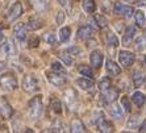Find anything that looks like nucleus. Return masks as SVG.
<instances>
[{"instance_id": "obj_1", "label": "nucleus", "mask_w": 146, "mask_h": 133, "mask_svg": "<svg viewBox=\"0 0 146 133\" xmlns=\"http://www.w3.org/2000/svg\"><path fill=\"white\" fill-rule=\"evenodd\" d=\"M44 109V104H42V96L37 95L34 96L33 99L29 102L28 104V116L31 117L32 120H37L42 113Z\"/></svg>"}, {"instance_id": "obj_2", "label": "nucleus", "mask_w": 146, "mask_h": 133, "mask_svg": "<svg viewBox=\"0 0 146 133\" xmlns=\"http://www.w3.org/2000/svg\"><path fill=\"white\" fill-rule=\"evenodd\" d=\"M0 87L4 91H13L17 88V79L13 74H4L0 76Z\"/></svg>"}, {"instance_id": "obj_3", "label": "nucleus", "mask_w": 146, "mask_h": 133, "mask_svg": "<svg viewBox=\"0 0 146 133\" xmlns=\"http://www.w3.org/2000/svg\"><path fill=\"white\" fill-rule=\"evenodd\" d=\"M23 88L25 92H34L38 90V80L34 75H27L23 79Z\"/></svg>"}, {"instance_id": "obj_4", "label": "nucleus", "mask_w": 146, "mask_h": 133, "mask_svg": "<svg viewBox=\"0 0 146 133\" xmlns=\"http://www.w3.org/2000/svg\"><path fill=\"white\" fill-rule=\"evenodd\" d=\"M1 54L4 57H7V58H11V57H15L17 54V48L16 45H15L13 40H7V41H4V44L1 45Z\"/></svg>"}, {"instance_id": "obj_5", "label": "nucleus", "mask_w": 146, "mask_h": 133, "mask_svg": "<svg viewBox=\"0 0 146 133\" xmlns=\"http://www.w3.org/2000/svg\"><path fill=\"white\" fill-rule=\"evenodd\" d=\"M113 11H115L116 15H120V16L126 17V19L132 17L133 13H134V9L130 5H125V4H122V3H115Z\"/></svg>"}, {"instance_id": "obj_6", "label": "nucleus", "mask_w": 146, "mask_h": 133, "mask_svg": "<svg viewBox=\"0 0 146 133\" xmlns=\"http://www.w3.org/2000/svg\"><path fill=\"white\" fill-rule=\"evenodd\" d=\"M46 78H48V80L51 83V84L57 86V87H61V86L66 84V78L63 76L62 74H59V72H46Z\"/></svg>"}, {"instance_id": "obj_7", "label": "nucleus", "mask_w": 146, "mask_h": 133, "mask_svg": "<svg viewBox=\"0 0 146 133\" xmlns=\"http://www.w3.org/2000/svg\"><path fill=\"white\" fill-rule=\"evenodd\" d=\"M119 59H120V63L125 67H129V66L133 65V62L136 61V55L130 53V51H126V50H122L120 51L119 54Z\"/></svg>"}, {"instance_id": "obj_8", "label": "nucleus", "mask_w": 146, "mask_h": 133, "mask_svg": "<svg viewBox=\"0 0 146 133\" xmlns=\"http://www.w3.org/2000/svg\"><path fill=\"white\" fill-rule=\"evenodd\" d=\"M21 15H23V5H21L20 1H16V3L9 8L7 17L9 21H15V20H17Z\"/></svg>"}, {"instance_id": "obj_9", "label": "nucleus", "mask_w": 146, "mask_h": 133, "mask_svg": "<svg viewBox=\"0 0 146 133\" xmlns=\"http://www.w3.org/2000/svg\"><path fill=\"white\" fill-rule=\"evenodd\" d=\"M0 115L4 119H9L12 115H13V109L11 107V104L4 99H0Z\"/></svg>"}, {"instance_id": "obj_10", "label": "nucleus", "mask_w": 146, "mask_h": 133, "mask_svg": "<svg viewBox=\"0 0 146 133\" xmlns=\"http://www.w3.org/2000/svg\"><path fill=\"white\" fill-rule=\"evenodd\" d=\"M13 33L19 41H25V38H27V28H25V25L23 23H19V24L15 25Z\"/></svg>"}, {"instance_id": "obj_11", "label": "nucleus", "mask_w": 146, "mask_h": 133, "mask_svg": "<svg viewBox=\"0 0 146 133\" xmlns=\"http://www.w3.org/2000/svg\"><path fill=\"white\" fill-rule=\"evenodd\" d=\"M92 33H94V29H92V27H90V25H83V27H80L78 29V38L79 40H88V38H91Z\"/></svg>"}, {"instance_id": "obj_12", "label": "nucleus", "mask_w": 146, "mask_h": 133, "mask_svg": "<svg viewBox=\"0 0 146 133\" xmlns=\"http://www.w3.org/2000/svg\"><path fill=\"white\" fill-rule=\"evenodd\" d=\"M90 62H91V65L94 66L95 68H99L102 67V63H103V55L102 53L99 50H94L90 55Z\"/></svg>"}, {"instance_id": "obj_13", "label": "nucleus", "mask_w": 146, "mask_h": 133, "mask_svg": "<svg viewBox=\"0 0 146 133\" xmlns=\"http://www.w3.org/2000/svg\"><path fill=\"white\" fill-rule=\"evenodd\" d=\"M107 71H108V74L111 75V76H117V75L121 74V68H120V66H117V63L116 62H113L112 59H107Z\"/></svg>"}, {"instance_id": "obj_14", "label": "nucleus", "mask_w": 146, "mask_h": 133, "mask_svg": "<svg viewBox=\"0 0 146 133\" xmlns=\"http://www.w3.org/2000/svg\"><path fill=\"white\" fill-rule=\"evenodd\" d=\"M96 126L100 132H112L113 130V125L109 123L108 120H106L104 117H100V119L96 121Z\"/></svg>"}, {"instance_id": "obj_15", "label": "nucleus", "mask_w": 146, "mask_h": 133, "mask_svg": "<svg viewBox=\"0 0 146 133\" xmlns=\"http://www.w3.org/2000/svg\"><path fill=\"white\" fill-rule=\"evenodd\" d=\"M134 36H136V28L134 27H128L125 29V32H124V38H122V42H124V45H128L130 44V42L133 41V38H134Z\"/></svg>"}, {"instance_id": "obj_16", "label": "nucleus", "mask_w": 146, "mask_h": 133, "mask_svg": "<svg viewBox=\"0 0 146 133\" xmlns=\"http://www.w3.org/2000/svg\"><path fill=\"white\" fill-rule=\"evenodd\" d=\"M29 4L36 11H46L49 8V0H29Z\"/></svg>"}, {"instance_id": "obj_17", "label": "nucleus", "mask_w": 146, "mask_h": 133, "mask_svg": "<svg viewBox=\"0 0 146 133\" xmlns=\"http://www.w3.org/2000/svg\"><path fill=\"white\" fill-rule=\"evenodd\" d=\"M132 75H133V83H134L136 87H139V86H142L146 82V75L142 71H139V70L133 71Z\"/></svg>"}, {"instance_id": "obj_18", "label": "nucleus", "mask_w": 146, "mask_h": 133, "mask_svg": "<svg viewBox=\"0 0 146 133\" xmlns=\"http://www.w3.org/2000/svg\"><path fill=\"white\" fill-rule=\"evenodd\" d=\"M132 102L134 103L138 108H141V107L146 103V96L143 95L142 92L136 91V92H133V95H132Z\"/></svg>"}, {"instance_id": "obj_19", "label": "nucleus", "mask_w": 146, "mask_h": 133, "mask_svg": "<svg viewBox=\"0 0 146 133\" xmlns=\"http://www.w3.org/2000/svg\"><path fill=\"white\" fill-rule=\"evenodd\" d=\"M76 84H78V87H80L82 90H86V91L94 87V82L91 78H79L76 80Z\"/></svg>"}, {"instance_id": "obj_20", "label": "nucleus", "mask_w": 146, "mask_h": 133, "mask_svg": "<svg viewBox=\"0 0 146 133\" xmlns=\"http://www.w3.org/2000/svg\"><path fill=\"white\" fill-rule=\"evenodd\" d=\"M28 29H31V31H36V29H40L42 27V20H41L40 17H31L29 21H28Z\"/></svg>"}, {"instance_id": "obj_21", "label": "nucleus", "mask_w": 146, "mask_h": 133, "mask_svg": "<svg viewBox=\"0 0 146 133\" xmlns=\"http://www.w3.org/2000/svg\"><path fill=\"white\" fill-rule=\"evenodd\" d=\"M65 100H66V104H67V106L71 108V107H72V103L76 102V94H75L74 90H67V91L65 92Z\"/></svg>"}, {"instance_id": "obj_22", "label": "nucleus", "mask_w": 146, "mask_h": 133, "mask_svg": "<svg viewBox=\"0 0 146 133\" xmlns=\"http://www.w3.org/2000/svg\"><path fill=\"white\" fill-rule=\"evenodd\" d=\"M82 8L87 12V13H92L96 9L95 0H83L82 1Z\"/></svg>"}, {"instance_id": "obj_23", "label": "nucleus", "mask_w": 146, "mask_h": 133, "mask_svg": "<svg viewBox=\"0 0 146 133\" xmlns=\"http://www.w3.org/2000/svg\"><path fill=\"white\" fill-rule=\"evenodd\" d=\"M70 130H71V132H86V128H84V125H83V123H82L80 120L75 119V120L71 121Z\"/></svg>"}, {"instance_id": "obj_24", "label": "nucleus", "mask_w": 146, "mask_h": 133, "mask_svg": "<svg viewBox=\"0 0 146 133\" xmlns=\"http://www.w3.org/2000/svg\"><path fill=\"white\" fill-rule=\"evenodd\" d=\"M134 20H136L137 27H139V28L145 27L146 20H145V15H143L142 11H136L134 12Z\"/></svg>"}, {"instance_id": "obj_25", "label": "nucleus", "mask_w": 146, "mask_h": 133, "mask_svg": "<svg viewBox=\"0 0 146 133\" xmlns=\"http://www.w3.org/2000/svg\"><path fill=\"white\" fill-rule=\"evenodd\" d=\"M117 95H119V91L115 88H109L104 92V98H106V102H115L117 99Z\"/></svg>"}, {"instance_id": "obj_26", "label": "nucleus", "mask_w": 146, "mask_h": 133, "mask_svg": "<svg viewBox=\"0 0 146 133\" xmlns=\"http://www.w3.org/2000/svg\"><path fill=\"white\" fill-rule=\"evenodd\" d=\"M94 19H95V24L100 28H104L108 25V20H107V17L102 13H96L94 15Z\"/></svg>"}, {"instance_id": "obj_27", "label": "nucleus", "mask_w": 146, "mask_h": 133, "mask_svg": "<svg viewBox=\"0 0 146 133\" xmlns=\"http://www.w3.org/2000/svg\"><path fill=\"white\" fill-rule=\"evenodd\" d=\"M109 115H111L113 119H121L122 117V109L120 108L117 104H113V106L109 108Z\"/></svg>"}, {"instance_id": "obj_28", "label": "nucleus", "mask_w": 146, "mask_h": 133, "mask_svg": "<svg viewBox=\"0 0 146 133\" xmlns=\"http://www.w3.org/2000/svg\"><path fill=\"white\" fill-rule=\"evenodd\" d=\"M78 71L80 72L83 76H87V78H94V72H92V70H91V67L90 66H87V65H80L78 67Z\"/></svg>"}, {"instance_id": "obj_29", "label": "nucleus", "mask_w": 146, "mask_h": 133, "mask_svg": "<svg viewBox=\"0 0 146 133\" xmlns=\"http://www.w3.org/2000/svg\"><path fill=\"white\" fill-rule=\"evenodd\" d=\"M50 108L54 111L55 113H62V103L59 99H57V98H54V99H51L50 102Z\"/></svg>"}, {"instance_id": "obj_30", "label": "nucleus", "mask_w": 146, "mask_h": 133, "mask_svg": "<svg viewBox=\"0 0 146 133\" xmlns=\"http://www.w3.org/2000/svg\"><path fill=\"white\" fill-rule=\"evenodd\" d=\"M70 34H71V31H70V28L68 27H63L61 28V31H59V40L61 42H66L70 38Z\"/></svg>"}, {"instance_id": "obj_31", "label": "nucleus", "mask_w": 146, "mask_h": 133, "mask_svg": "<svg viewBox=\"0 0 146 133\" xmlns=\"http://www.w3.org/2000/svg\"><path fill=\"white\" fill-rule=\"evenodd\" d=\"M59 58L63 61V63H65L66 66L72 65V55L70 54L67 50H66V51H62V53H59Z\"/></svg>"}, {"instance_id": "obj_32", "label": "nucleus", "mask_w": 146, "mask_h": 133, "mask_svg": "<svg viewBox=\"0 0 146 133\" xmlns=\"http://www.w3.org/2000/svg\"><path fill=\"white\" fill-rule=\"evenodd\" d=\"M50 66H51V70H53V71H55V72H59V74H65V72H66L65 66H62L61 62L53 61Z\"/></svg>"}, {"instance_id": "obj_33", "label": "nucleus", "mask_w": 146, "mask_h": 133, "mask_svg": "<svg viewBox=\"0 0 146 133\" xmlns=\"http://www.w3.org/2000/svg\"><path fill=\"white\" fill-rule=\"evenodd\" d=\"M107 40H108V45L111 48H117L119 46V40H117V37H116L112 32H109L107 34Z\"/></svg>"}, {"instance_id": "obj_34", "label": "nucleus", "mask_w": 146, "mask_h": 133, "mask_svg": "<svg viewBox=\"0 0 146 133\" xmlns=\"http://www.w3.org/2000/svg\"><path fill=\"white\" fill-rule=\"evenodd\" d=\"M99 88H100L102 92H106L107 90L111 88V80H109V78H103L100 80V83H99Z\"/></svg>"}, {"instance_id": "obj_35", "label": "nucleus", "mask_w": 146, "mask_h": 133, "mask_svg": "<svg viewBox=\"0 0 146 133\" xmlns=\"http://www.w3.org/2000/svg\"><path fill=\"white\" fill-rule=\"evenodd\" d=\"M139 123V116L138 115H133L128 121V128H137Z\"/></svg>"}, {"instance_id": "obj_36", "label": "nucleus", "mask_w": 146, "mask_h": 133, "mask_svg": "<svg viewBox=\"0 0 146 133\" xmlns=\"http://www.w3.org/2000/svg\"><path fill=\"white\" fill-rule=\"evenodd\" d=\"M44 40L48 42L49 45H55L57 40H55V36L53 33H45L44 34Z\"/></svg>"}, {"instance_id": "obj_37", "label": "nucleus", "mask_w": 146, "mask_h": 133, "mask_svg": "<svg viewBox=\"0 0 146 133\" xmlns=\"http://www.w3.org/2000/svg\"><path fill=\"white\" fill-rule=\"evenodd\" d=\"M145 41H146V38H145V37H139V38H137V40H136V45H134V46H136V48L138 49V50H142V49L146 46Z\"/></svg>"}, {"instance_id": "obj_38", "label": "nucleus", "mask_w": 146, "mask_h": 133, "mask_svg": "<svg viewBox=\"0 0 146 133\" xmlns=\"http://www.w3.org/2000/svg\"><path fill=\"white\" fill-rule=\"evenodd\" d=\"M121 104L126 112H130V103H129V99H128L126 96H122L121 98Z\"/></svg>"}, {"instance_id": "obj_39", "label": "nucleus", "mask_w": 146, "mask_h": 133, "mask_svg": "<svg viewBox=\"0 0 146 133\" xmlns=\"http://www.w3.org/2000/svg\"><path fill=\"white\" fill-rule=\"evenodd\" d=\"M67 51L70 53V54H72V55H78V57L82 54V50L78 48V46H72V48H70Z\"/></svg>"}, {"instance_id": "obj_40", "label": "nucleus", "mask_w": 146, "mask_h": 133, "mask_svg": "<svg viewBox=\"0 0 146 133\" xmlns=\"http://www.w3.org/2000/svg\"><path fill=\"white\" fill-rule=\"evenodd\" d=\"M63 21H65V12L59 11L57 13V23L58 24H63Z\"/></svg>"}, {"instance_id": "obj_41", "label": "nucleus", "mask_w": 146, "mask_h": 133, "mask_svg": "<svg viewBox=\"0 0 146 133\" xmlns=\"http://www.w3.org/2000/svg\"><path fill=\"white\" fill-rule=\"evenodd\" d=\"M29 45H31L32 48L37 46V45H38V38H37V37H33V38L31 40V41H29Z\"/></svg>"}, {"instance_id": "obj_42", "label": "nucleus", "mask_w": 146, "mask_h": 133, "mask_svg": "<svg viewBox=\"0 0 146 133\" xmlns=\"http://www.w3.org/2000/svg\"><path fill=\"white\" fill-rule=\"evenodd\" d=\"M5 67H7V63L3 61H0V71H3V70H5Z\"/></svg>"}, {"instance_id": "obj_43", "label": "nucleus", "mask_w": 146, "mask_h": 133, "mask_svg": "<svg viewBox=\"0 0 146 133\" xmlns=\"http://www.w3.org/2000/svg\"><path fill=\"white\" fill-rule=\"evenodd\" d=\"M139 132H146V120L142 123V125L139 126Z\"/></svg>"}, {"instance_id": "obj_44", "label": "nucleus", "mask_w": 146, "mask_h": 133, "mask_svg": "<svg viewBox=\"0 0 146 133\" xmlns=\"http://www.w3.org/2000/svg\"><path fill=\"white\" fill-rule=\"evenodd\" d=\"M58 1H59V4H61V5H63V7H67L68 0H58Z\"/></svg>"}, {"instance_id": "obj_45", "label": "nucleus", "mask_w": 146, "mask_h": 133, "mask_svg": "<svg viewBox=\"0 0 146 133\" xmlns=\"http://www.w3.org/2000/svg\"><path fill=\"white\" fill-rule=\"evenodd\" d=\"M3 41V28L0 27V42Z\"/></svg>"}, {"instance_id": "obj_46", "label": "nucleus", "mask_w": 146, "mask_h": 133, "mask_svg": "<svg viewBox=\"0 0 146 133\" xmlns=\"http://www.w3.org/2000/svg\"><path fill=\"white\" fill-rule=\"evenodd\" d=\"M143 62H145V65H146V57H145V59H143Z\"/></svg>"}, {"instance_id": "obj_47", "label": "nucleus", "mask_w": 146, "mask_h": 133, "mask_svg": "<svg viewBox=\"0 0 146 133\" xmlns=\"http://www.w3.org/2000/svg\"><path fill=\"white\" fill-rule=\"evenodd\" d=\"M145 38H146V32H145Z\"/></svg>"}]
</instances>
